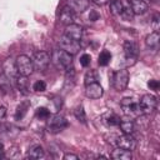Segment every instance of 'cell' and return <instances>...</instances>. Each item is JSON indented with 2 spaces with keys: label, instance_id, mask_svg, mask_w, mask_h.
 Returning a JSON list of instances; mask_svg holds the SVG:
<instances>
[{
  "label": "cell",
  "instance_id": "cell-1",
  "mask_svg": "<svg viewBox=\"0 0 160 160\" xmlns=\"http://www.w3.org/2000/svg\"><path fill=\"white\" fill-rule=\"evenodd\" d=\"M50 56H51V62L58 69L68 70L69 68L72 66V55H70L69 52H66V51H64L61 49L54 50Z\"/></svg>",
  "mask_w": 160,
  "mask_h": 160
},
{
  "label": "cell",
  "instance_id": "cell-2",
  "mask_svg": "<svg viewBox=\"0 0 160 160\" xmlns=\"http://www.w3.org/2000/svg\"><path fill=\"white\" fill-rule=\"evenodd\" d=\"M111 85L116 91H124L129 85V71L126 69L116 70L112 74Z\"/></svg>",
  "mask_w": 160,
  "mask_h": 160
},
{
  "label": "cell",
  "instance_id": "cell-3",
  "mask_svg": "<svg viewBox=\"0 0 160 160\" xmlns=\"http://www.w3.org/2000/svg\"><path fill=\"white\" fill-rule=\"evenodd\" d=\"M16 62V68L19 71V75H24V76H30L32 74L34 69V64L32 60L28 56V55H19L15 59Z\"/></svg>",
  "mask_w": 160,
  "mask_h": 160
},
{
  "label": "cell",
  "instance_id": "cell-4",
  "mask_svg": "<svg viewBox=\"0 0 160 160\" xmlns=\"http://www.w3.org/2000/svg\"><path fill=\"white\" fill-rule=\"evenodd\" d=\"M158 106V100L154 95L151 94H145L141 96L140 101H139V109H140V112L144 114V115H150L151 112L155 111Z\"/></svg>",
  "mask_w": 160,
  "mask_h": 160
},
{
  "label": "cell",
  "instance_id": "cell-5",
  "mask_svg": "<svg viewBox=\"0 0 160 160\" xmlns=\"http://www.w3.org/2000/svg\"><path fill=\"white\" fill-rule=\"evenodd\" d=\"M68 125H69V122H68V120L64 116H61V115H54L52 118L49 119L48 125H46V129L51 134H59L64 129H66Z\"/></svg>",
  "mask_w": 160,
  "mask_h": 160
},
{
  "label": "cell",
  "instance_id": "cell-6",
  "mask_svg": "<svg viewBox=\"0 0 160 160\" xmlns=\"http://www.w3.org/2000/svg\"><path fill=\"white\" fill-rule=\"evenodd\" d=\"M34 64V69L38 71H45L51 62V56L46 51H36L34 58L31 59Z\"/></svg>",
  "mask_w": 160,
  "mask_h": 160
},
{
  "label": "cell",
  "instance_id": "cell-7",
  "mask_svg": "<svg viewBox=\"0 0 160 160\" xmlns=\"http://www.w3.org/2000/svg\"><path fill=\"white\" fill-rule=\"evenodd\" d=\"M59 46H60L61 50L69 52L70 55H76V54L79 52L80 48H81V46H80V41L74 40V39H71V38H69V36H66V35H62V36L60 38V40H59Z\"/></svg>",
  "mask_w": 160,
  "mask_h": 160
},
{
  "label": "cell",
  "instance_id": "cell-8",
  "mask_svg": "<svg viewBox=\"0 0 160 160\" xmlns=\"http://www.w3.org/2000/svg\"><path fill=\"white\" fill-rule=\"evenodd\" d=\"M115 145H116V148H121V149L132 151L138 146V140L132 136V134H122L116 138Z\"/></svg>",
  "mask_w": 160,
  "mask_h": 160
},
{
  "label": "cell",
  "instance_id": "cell-9",
  "mask_svg": "<svg viewBox=\"0 0 160 160\" xmlns=\"http://www.w3.org/2000/svg\"><path fill=\"white\" fill-rule=\"evenodd\" d=\"M2 72L10 78L11 80H15L19 75V71H18V68H16V62L12 58H6L2 62Z\"/></svg>",
  "mask_w": 160,
  "mask_h": 160
},
{
  "label": "cell",
  "instance_id": "cell-10",
  "mask_svg": "<svg viewBox=\"0 0 160 160\" xmlns=\"http://www.w3.org/2000/svg\"><path fill=\"white\" fill-rule=\"evenodd\" d=\"M120 106H121L124 114H126V115H131V114L140 112L139 102H138L136 100H134L132 98H124V99L120 101Z\"/></svg>",
  "mask_w": 160,
  "mask_h": 160
},
{
  "label": "cell",
  "instance_id": "cell-11",
  "mask_svg": "<svg viewBox=\"0 0 160 160\" xmlns=\"http://www.w3.org/2000/svg\"><path fill=\"white\" fill-rule=\"evenodd\" d=\"M104 95V89L99 82L85 85V96L89 99H100Z\"/></svg>",
  "mask_w": 160,
  "mask_h": 160
},
{
  "label": "cell",
  "instance_id": "cell-12",
  "mask_svg": "<svg viewBox=\"0 0 160 160\" xmlns=\"http://www.w3.org/2000/svg\"><path fill=\"white\" fill-rule=\"evenodd\" d=\"M124 52H125V58L129 61V64H134L135 60L138 59L139 49H138L136 44H134L132 41H125V44H124Z\"/></svg>",
  "mask_w": 160,
  "mask_h": 160
},
{
  "label": "cell",
  "instance_id": "cell-13",
  "mask_svg": "<svg viewBox=\"0 0 160 160\" xmlns=\"http://www.w3.org/2000/svg\"><path fill=\"white\" fill-rule=\"evenodd\" d=\"M19 129L11 124H1L0 125V139L1 140H9L15 138L19 134Z\"/></svg>",
  "mask_w": 160,
  "mask_h": 160
},
{
  "label": "cell",
  "instance_id": "cell-14",
  "mask_svg": "<svg viewBox=\"0 0 160 160\" xmlns=\"http://www.w3.org/2000/svg\"><path fill=\"white\" fill-rule=\"evenodd\" d=\"M82 34H84L82 28L80 25H78V24H74V22L66 25L65 32H64V35H66V36H69V38H71L74 40H78V41H80L82 39Z\"/></svg>",
  "mask_w": 160,
  "mask_h": 160
},
{
  "label": "cell",
  "instance_id": "cell-15",
  "mask_svg": "<svg viewBox=\"0 0 160 160\" xmlns=\"http://www.w3.org/2000/svg\"><path fill=\"white\" fill-rule=\"evenodd\" d=\"M134 15H142L148 11V2L144 0H128Z\"/></svg>",
  "mask_w": 160,
  "mask_h": 160
},
{
  "label": "cell",
  "instance_id": "cell-16",
  "mask_svg": "<svg viewBox=\"0 0 160 160\" xmlns=\"http://www.w3.org/2000/svg\"><path fill=\"white\" fill-rule=\"evenodd\" d=\"M159 44H160V34L158 31H152L145 38V45L150 50H159Z\"/></svg>",
  "mask_w": 160,
  "mask_h": 160
},
{
  "label": "cell",
  "instance_id": "cell-17",
  "mask_svg": "<svg viewBox=\"0 0 160 160\" xmlns=\"http://www.w3.org/2000/svg\"><path fill=\"white\" fill-rule=\"evenodd\" d=\"M74 19H75V12H74L68 5L64 6V8L61 9V11H60L59 21L66 26V25H69V24H72V22H74Z\"/></svg>",
  "mask_w": 160,
  "mask_h": 160
},
{
  "label": "cell",
  "instance_id": "cell-18",
  "mask_svg": "<svg viewBox=\"0 0 160 160\" xmlns=\"http://www.w3.org/2000/svg\"><path fill=\"white\" fill-rule=\"evenodd\" d=\"M89 4V0H68V6L74 12H84L85 10H88Z\"/></svg>",
  "mask_w": 160,
  "mask_h": 160
},
{
  "label": "cell",
  "instance_id": "cell-19",
  "mask_svg": "<svg viewBox=\"0 0 160 160\" xmlns=\"http://www.w3.org/2000/svg\"><path fill=\"white\" fill-rule=\"evenodd\" d=\"M44 155H45V151L41 145H32L28 150L26 158L28 159H41V158H44Z\"/></svg>",
  "mask_w": 160,
  "mask_h": 160
},
{
  "label": "cell",
  "instance_id": "cell-20",
  "mask_svg": "<svg viewBox=\"0 0 160 160\" xmlns=\"http://www.w3.org/2000/svg\"><path fill=\"white\" fill-rule=\"evenodd\" d=\"M111 158L118 159V160H131L132 159V154L129 150H125V149H121V148H116L111 152Z\"/></svg>",
  "mask_w": 160,
  "mask_h": 160
},
{
  "label": "cell",
  "instance_id": "cell-21",
  "mask_svg": "<svg viewBox=\"0 0 160 160\" xmlns=\"http://www.w3.org/2000/svg\"><path fill=\"white\" fill-rule=\"evenodd\" d=\"M0 90L5 94H9L12 91V84H11V79L8 78L4 72L0 74Z\"/></svg>",
  "mask_w": 160,
  "mask_h": 160
},
{
  "label": "cell",
  "instance_id": "cell-22",
  "mask_svg": "<svg viewBox=\"0 0 160 160\" xmlns=\"http://www.w3.org/2000/svg\"><path fill=\"white\" fill-rule=\"evenodd\" d=\"M15 82H16L18 89H19L22 94H28V92H29V80H28V76L18 75V78L15 79Z\"/></svg>",
  "mask_w": 160,
  "mask_h": 160
},
{
  "label": "cell",
  "instance_id": "cell-23",
  "mask_svg": "<svg viewBox=\"0 0 160 160\" xmlns=\"http://www.w3.org/2000/svg\"><path fill=\"white\" fill-rule=\"evenodd\" d=\"M102 121H104L108 126H118L119 122H120V118H119L116 114L109 111V112H106V114L102 115Z\"/></svg>",
  "mask_w": 160,
  "mask_h": 160
},
{
  "label": "cell",
  "instance_id": "cell-24",
  "mask_svg": "<svg viewBox=\"0 0 160 160\" xmlns=\"http://www.w3.org/2000/svg\"><path fill=\"white\" fill-rule=\"evenodd\" d=\"M122 134H132L135 130V122L132 120H120L119 125Z\"/></svg>",
  "mask_w": 160,
  "mask_h": 160
},
{
  "label": "cell",
  "instance_id": "cell-25",
  "mask_svg": "<svg viewBox=\"0 0 160 160\" xmlns=\"http://www.w3.org/2000/svg\"><path fill=\"white\" fill-rule=\"evenodd\" d=\"M29 108H30V102H29V101H22V102H20V105L16 108V111H15V119H16V120H21V119L26 115Z\"/></svg>",
  "mask_w": 160,
  "mask_h": 160
},
{
  "label": "cell",
  "instance_id": "cell-26",
  "mask_svg": "<svg viewBox=\"0 0 160 160\" xmlns=\"http://www.w3.org/2000/svg\"><path fill=\"white\" fill-rule=\"evenodd\" d=\"M109 2H110V11H111V14H114L116 16H120V14L122 11V8H124L121 0H110Z\"/></svg>",
  "mask_w": 160,
  "mask_h": 160
},
{
  "label": "cell",
  "instance_id": "cell-27",
  "mask_svg": "<svg viewBox=\"0 0 160 160\" xmlns=\"http://www.w3.org/2000/svg\"><path fill=\"white\" fill-rule=\"evenodd\" d=\"M84 82L85 85L91 84V82H99V74L96 70H88L84 78Z\"/></svg>",
  "mask_w": 160,
  "mask_h": 160
},
{
  "label": "cell",
  "instance_id": "cell-28",
  "mask_svg": "<svg viewBox=\"0 0 160 160\" xmlns=\"http://www.w3.org/2000/svg\"><path fill=\"white\" fill-rule=\"evenodd\" d=\"M110 61H111V52L109 50H102L99 55V59H98L99 65L100 66H106Z\"/></svg>",
  "mask_w": 160,
  "mask_h": 160
},
{
  "label": "cell",
  "instance_id": "cell-29",
  "mask_svg": "<svg viewBox=\"0 0 160 160\" xmlns=\"http://www.w3.org/2000/svg\"><path fill=\"white\" fill-rule=\"evenodd\" d=\"M36 118L41 119V120H48L50 118V110L45 106H41V108H38L36 109Z\"/></svg>",
  "mask_w": 160,
  "mask_h": 160
},
{
  "label": "cell",
  "instance_id": "cell-30",
  "mask_svg": "<svg viewBox=\"0 0 160 160\" xmlns=\"http://www.w3.org/2000/svg\"><path fill=\"white\" fill-rule=\"evenodd\" d=\"M74 115H75V118H76L79 121L86 122V114H85V110H84L82 106H78V108L74 110Z\"/></svg>",
  "mask_w": 160,
  "mask_h": 160
},
{
  "label": "cell",
  "instance_id": "cell-31",
  "mask_svg": "<svg viewBox=\"0 0 160 160\" xmlns=\"http://www.w3.org/2000/svg\"><path fill=\"white\" fill-rule=\"evenodd\" d=\"M120 16H121L124 20L130 21V20H132V18H134V12H132V10L130 9V6H124V8H122V11H121V14H120Z\"/></svg>",
  "mask_w": 160,
  "mask_h": 160
},
{
  "label": "cell",
  "instance_id": "cell-32",
  "mask_svg": "<svg viewBox=\"0 0 160 160\" xmlns=\"http://www.w3.org/2000/svg\"><path fill=\"white\" fill-rule=\"evenodd\" d=\"M32 90L36 91V92H42V91H45V90H46V84H45V81H42V80L35 81L34 85H32Z\"/></svg>",
  "mask_w": 160,
  "mask_h": 160
},
{
  "label": "cell",
  "instance_id": "cell-33",
  "mask_svg": "<svg viewBox=\"0 0 160 160\" xmlns=\"http://www.w3.org/2000/svg\"><path fill=\"white\" fill-rule=\"evenodd\" d=\"M91 62V56L89 54H82L80 56V65L84 66V68H88Z\"/></svg>",
  "mask_w": 160,
  "mask_h": 160
},
{
  "label": "cell",
  "instance_id": "cell-34",
  "mask_svg": "<svg viewBox=\"0 0 160 160\" xmlns=\"http://www.w3.org/2000/svg\"><path fill=\"white\" fill-rule=\"evenodd\" d=\"M148 88H149L150 90L158 91V90H159V88H160V84H159V81H158V80L151 79V80H149V81H148Z\"/></svg>",
  "mask_w": 160,
  "mask_h": 160
},
{
  "label": "cell",
  "instance_id": "cell-35",
  "mask_svg": "<svg viewBox=\"0 0 160 160\" xmlns=\"http://www.w3.org/2000/svg\"><path fill=\"white\" fill-rule=\"evenodd\" d=\"M6 115H8V110H6V108H5V106H0V121L5 120Z\"/></svg>",
  "mask_w": 160,
  "mask_h": 160
},
{
  "label": "cell",
  "instance_id": "cell-36",
  "mask_svg": "<svg viewBox=\"0 0 160 160\" xmlns=\"http://www.w3.org/2000/svg\"><path fill=\"white\" fill-rule=\"evenodd\" d=\"M62 159H64V160H70V159H72V160H76V159H79V156H78V155H75V154L68 152V154H65V155L62 156Z\"/></svg>",
  "mask_w": 160,
  "mask_h": 160
},
{
  "label": "cell",
  "instance_id": "cell-37",
  "mask_svg": "<svg viewBox=\"0 0 160 160\" xmlns=\"http://www.w3.org/2000/svg\"><path fill=\"white\" fill-rule=\"evenodd\" d=\"M98 18H99L98 12H96L95 10H91V11H90V14H89V19H90L91 21H95V20H98Z\"/></svg>",
  "mask_w": 160,
  "mask_h": 160
},
{
  "label": "cell",
  "instance_id": "cell-38",
  "mask_svg": "<svg viewBox=\"0 0 160 160\" xmlns=\"http://www.w3.org/2000/svg\"><path fill=\"white\" fill-rule=\"evenodd\" d=\"M110 0H92V2H95L96 5H105L108 4Z\"/></svg>",
  "mask_w": 160,
  "mask_h": 160
},
{
  "label": "cell",
  "instance_id": "cell-39",
  "mask_svg": "<svg viewBox=\"0 0 160 160\" xmlns=\"http://www.w3.org/2000/svg\"><path fill=\"white\" fill-rule=\"evenodd\" d=\"M4 158V154H2V150H0V159H2Z\"/></svg>",
  "mask_w": 160,
  "mask_h": 160
},
{
  "label": "cell",
  "instance_id": "cell-40",
  "mask_svg": "<svg viewBox=\"0 0 160 160\" xmlns=\"http://www.w3.org/2000/svg\"><path fill=\"white\" fill-rule=\"evenodd\" d=\"M144 1H146V2H148V1H151V0H144Z\"/></svg>",
  "mask_w": 160,
  "mask_h": 160
}]
</instances>
